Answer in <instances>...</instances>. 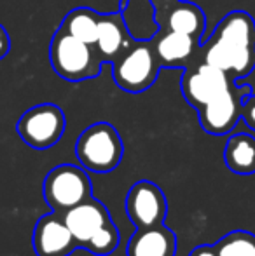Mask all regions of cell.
Listing matches in <instances>:
<instances>
[{"label": "cell", "instance_id": "6da1fadb", "mask_svg": "<svg viewBox=\"0 0 255 256\" xmlns=\"http://www.w3.org/2000/svg\"><path fill=\"white\" fill-rule=\"evenodd\" d=\"M199 61L224 70L231 78H245L255 70V21L246 10H231L201 42Z\"/></svg>", "mask_w": 255, "mask_h": 256}, {"label": "cell", "instance_id": "7a4b0ae2", "mask_svg": "<svg viewBox=\"0 0 255 256\" xmlns=\"http://www.w3.org/2000/svg\"><path fill=\"white\" fill-rule=\"evenodd\" d=\"M49 63L55 74L68 82H82L102 74L103 60L95 44H88L63 30H56L49 44Z\"/></svg>", "mask_w": 255, "mask_h": 256}, {"label": "cell", "instance_id": "3957f363", "mask_svg": "<svg viewBox=\"0 0 255 256\" xmlns=\"http://www.w3.org/2000/svg\"><path fill=\"white\" fill-rule=\"evenodd\" d=\"M161 68L152 38H135L112 63V77L119 89L138 94L156 84Z\"/></svg>", "mask_w": 255, "mask_h": 256}, {"label": "cell", "instance_id": "277c9868", "mask_svg": "<svg viewBox=\"0 0 255 256\" xmlns=\"http://www.w3.org/2000/svg\"><path fill=\"white\" fill-rule=\"evenodd\" d=\"M75 155L86 171L110 172L123 160L124 143L112 124L96 122L79 134Z\"/></svg>", "mask_w": 255, "mask_h": 256}, {"label": "cell", "instance_id": "5b68a950", "mask_svg": "<svg viewBox=\"0 0 255 256\" xmlns=\"http://www.w3.org/2000/svg\"><path fill=\"white\" fill-rule=\"evenodd\" d=\"M44 199L51 211L65 212L91 197V180L86 169L74 164H60L44 180Z\"/></svg>", "mask_w": 255, "mask_h": 256}, {"label": "cell", "instance_id": "8992f818", "mask_svg": "<svg viewBox=\"0 0 255 256\" xmlns=\"http://www.w3.org/2000/svg\"><path fill=\"white\" fill-rule=\"evenodd\" d=\"M67 118L55 103H41L28 108L16 124L20 138L34 150H48L62 140Z\"/></svg>", "mask_w": 255, "mask_h": 256}, {"label": "cell", "instance_id": "52a82bcc", "mask_svg": "<svg viewBox=\"0 0 255 256\" xmlns=\"http://www.w3.org/2000/svg\"><path fill=\"white\" fill-rule=\"evenodd\" d=\"M252 94V86L234 84L224 94L201 106L197 110V117H199V124L203 131L211 136L229 134L241 118L245 100Z\"/></svg>", "mask_w": 255, "mask_h": 256}, {"label": "cell", "instance_id": "ba28073f", "mask_svg": "<svg viewBox=\"0 0 255 256\" xmlns=\"http://www.w3.org/2000/svg\"><path fill=\"white\" fill-rule=\"evenodd\" d=\"M236 84L234 78H231L224 70L217 66H211L203 61H197L192 66L185 68L182 74L180 89L185 102L192 108L199 110L211 100L224 94L227 89Z\"/></svg>", "mask_w": 255, "mask_h": 256}, {"label": "cell", "instance_id": "9c48e42d", "mask_svg": "<svg viewBox=\"0 0 255 256\" xmlns=\"http://www.w3.org/2000/svg\"><path fill=\"white\" fill-rule=\"evenodd\" d=\"M126 212L136 228L163 225L168 214L166 196L156 183L136 182L126 196Z\"/></svg>", "mask_w": 255, "mask_h": 256}, {"label": "cell", "instance_id": "30bf717a", "mask_svg": "<svg viewBox=\"0 0 255 256\" xmlns=\"http://www.w3.org/2000/svg\"><path fill=\"white\" fill-rule=\"evenodd\" d=\"M34 251L37 256H70L79 248L62 212L51 211L39 218L34 228Z\"/></svg>", "mask_w": 255, "mask_h": 256}, {"label": "cell", "instance_id": "8fae6325", "mask_svg": "<svg viewBox=\"0 0 255 256\" xmlns=\"http://www.w3.org/2000/svg\"><path fill=\"white\" fill-rule=\"evenodd\" d=\"M152 44L163 68H185L199 61L201 40L173 30H157Z\"/></svg>", "mask_w": 255, "mask_h": 256}, {"label": "cell", "instance_id": "7c38bea8", "mask_svg": "<svg viewBox=\"0 0 255 256\" xmlns=\"http://www.w3.org/2000/svg\"><path fill=\"white\" fill-rule=\"evenodd\" d=\"M154 20L159 30H173L192 37H203L206 30V16L197 4L189 0H173L164 9L154 12Z\"/></svg>", "mask_w": 255, "mask_h": 256}, {"label": "cell", "instance_id": "4fadbf2b", "mask_svg": "<svg viewBox=\"0 0 255 256\" xmlns=\"http://www.w3.org/2000/svg\"><path fill=\"white\" fill-rule=\"evenodd\" d=\"M133 40H135V37L129 30L123 10L102 12L95 46L96 51L102 56L103 63L112 64L129 48Z\"/></svg>", "mask_w": 255, "mask_h": 256}, {"label": "cell", "instance_id": "5bb4252c", "mask_svg": "<svg viewBox=\"0 0 255 256\" xmlns=\"http://www.w3.org/2000/svg\"><path fill=\"white\" fill-rule=\"evenodd\" d=\"M62 214L74 239L77 240L79 248H84L91 240V237L112 220L105 206L93 196Z\"/></svg>", "mask_w": 255, "mask_h": 256}, {"label": "cell", "instance_id": "9a60e30c", "mask_svg": "<svg viewBox=\"0 0 255 256\" xmlns=\"http://www.w3.org/2000/svg\"><path fill=\"white\" fill-rule=\"evenodd\" d=\"M175 253L177 237L164 225L136 228L126 248L128 256H175Z\"/></svg>", "mask_w": 255, "mask_h": 256}, {"label": "cell", "instance_id": "2e32d148", "mask_svg": "<svg viewBox=\"0 0 255 256\" xmlns=\"http://www.w3.org/2000/svg\"><path fill=\"white\" fill-rule=\"evenodd\" d=\"M224 162L236 174L255 172V138L246 132L232 134L224 148Z\"/></svg>", "mask_w": 255, "mask_h": 256}, {"label": "cell", "instance_id": "e0dca14e", "mask_svg": "<svg viewBox=\"0 0 255 256\" xmlns=\"http://www.w3.org/2000/svg\"><path fill=\"white\" fill-rule=\"evenodd\" d=\"M100 18H102V12L91 9V7H75L63 18L60 30L82 42L95 44L96 35H98Z\"/></svg>", "mask_w": 255, "mask_h": 256}, {"label": "cell", "instance_id": "ac0fdd59", "mask_svg": "<svg viewBox=\"0 0 255 256\" xmlns=\"http://www.w3.org/2000/svg\"><path fill=\"white\" fill-rule=\"evenodd\" d=\"M218 256H255V236L246 230H234L213 244Z\"/></svg>", "mask_w": 255, "mask_h": 256}, {"label": "cell", "instance_id": "d6986e66", "mask_svg": "<svg viewBox=\"0 0 255 256\" xmlns=\"http://www.w3.org/2000/svg\"><path fill=\"white\" fill-rule=\"evenodd\" d=\"M119 246V230L117 226L114 225V222L110 220L107 225H103L95 236L91 237L88 244H86L82 250L89 251L91 254H96V256H105V254H110L117 250Z\"/></svg>", "mask_w": 255, "mask_h": 256}, {"label": "cell", "instance_id": "ffe728a7", "mask_svg": "<svg viewBox=\"0 0 255 256\" xmlns=\"http://www.w3.org/2000/svg\"><path fill=\"white\" fill-rule=\"evenodd\" d=\"M241 118L245 120V124L248 126L252 131H255V94L248 96L243 103V112Z\"/></svg>", "mask_w": 255, "mask_h": 256}, {"label": "cell", "instance_id": "44dd1931", "mask_svg": "<svg viewBox=\"0 0 255 256\" xmlns=\"http://www.w3.org/2000/svg\"><path fill=\"white\" fill-rule=\"evenodd\" d=\"M9 51H11V37L7 34L6 26L0 24V61L9 54Z\"/></svg>", "mask_w": 255, "mask_h": 256}, {"label": "cell", "instance_id": "7402d4cb", "mask_svg": "<svg viewBox=\"0 0 255 256\" xmlns=\"http://www.w3.org/2000/svg\"><path fill=\"white\" fill-rule=\"evenodd\" d=\"M189 256H218L217 251H215L213 246H208V244H203V246H197L189 253Z\"/></svg>", "mask_w": 255, "mask_h": 256}, {"label": "cell", "instance_id": "603a6c76", "mask_svg": "<svg viewBox=\"0 0 255 256\" xmlns=\"http://www.w3.org/2000/svg\"><path fill=\"white\" fill-rule=\"evenodd\" d=\"M128 2H129V0H121V10H124V9H126Z\"/></svg>", "mask_w": 255, "mask_h": 256}]
</instances>
